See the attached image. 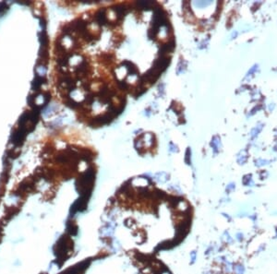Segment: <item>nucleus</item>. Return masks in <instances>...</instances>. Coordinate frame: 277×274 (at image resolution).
Returning a JSON list of instances; mask_svg holds the SVG:
<instances>
[{
    "label": "nucleus",
    "instance_id": "nucleus-1",
    "mask_svg": "<svg viewBox=\"0 0 277 274\" xmlns=\"http://www.w3.org/2000/svg\"><path fill=\"white\" fill-rule=\"evenodd\" d=\"M67 229H68V232L70 233V235H76L77 233H78V228H77V226L74 224L73 222H68V224H67Z\"/></svg>",
    "mask_w": 277,
    "mask_h": 274
},
{
    "label": "nucleus",
    "instance_id": "nucleus-2",
    "mask_svg": "<svg viewBox=\"0 0 277 274\" xmlns=\"http://www.w3.org/2000/svg\"><path fill=\"white\" fill-rule=\"evenodd\" d=\"M191 258H192V263H193L195 261V258H196V253L195 252L191 253Z\"/></svg>",
    "mask_w": 277,
    "mask_h": 274
}]
</instances>
